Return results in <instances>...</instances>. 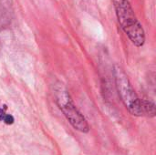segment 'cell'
<instances>
[{"label": "cell", "instance_id": "cell-2", "mask_svg": "<svg viewBox=\"0 0 156 155\" xmlns=\"http://www.w3.org/2000/svg\"><path fill=\"white\" fill-rule=\"evenodd\" d=\"M113 72L116 89L122 103L132 115L137 117L143 116L142 100L136 94L125 71L121 66L115 65Z\"/></svg>", "mask_w": 156, "mask_h": 155}, {"label": "cell", "instance_id": "cell-3", "mask_svg": "<svg viewBox=\"0 0 156 155\" xmlns=\"http://www.w3.org/2000/svg\"><path fill=\"white\" fill-rule=\"evenodd\" d=\"M55 98L57 105L72 127L80 132H89L90 126L86 119L76 108L69 91L62 86V84H59L55 88Z\"/></svg>", "mask_w": 156, "mask_h": 155}, {"label": "cell", "instance_id": "cell-1", "mask_svg": "<svg viewBox=\"0 0 156 155\" xmlns=\"http://www.w3.org/2000/svg\"><path fill=\"white\" fill-rule=\"evenodd\" d=\"M118 22L132 43L141 48L145 43V31L136 17L129 0H112Z\"/></svg>", "mask_w": 156, "mask_h": 155}, {"label": "cell", "instance_id": "cell-5", "mask_svg": "<svg viewBox=\"0 0 156 155\" xmlns=\"http://www.w3.org/2000/svg\"><path fill=\"white\" fill-rule=\"evenodd\" d=\"M0 120L1 121H3L5 123H6V124H13V122H14V118H13V116L12 115H9V114H6L5 111L4 112H2V113H0Z\"/></svg>", "mask_w": 156, "mask_h": 155}, {"label": "cell", "instance_id": "cell-4", "mask_svg": "<svg viewBox=\"0 0 156 155\" xmlns=\"http://www.w3.org/2000/svg\"><path fill=\"white\" fill-rule=\"evenodd\" d=\"M142 113H143V116L154 117L156 113V108L154 103L150 100H142Z\"/></svg>", "mask_w": 156, "mask_h": 155}]
</instances>
